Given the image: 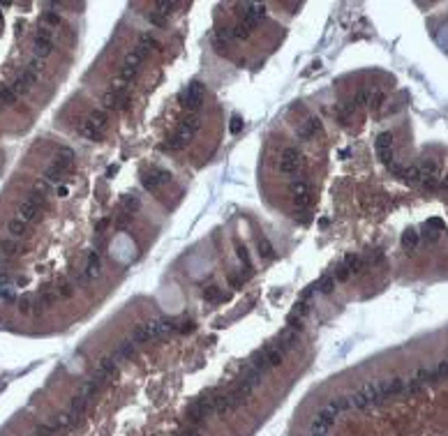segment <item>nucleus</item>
Instances as JSON below:
<instances>
[{
    "mask_svg": "<svg viewBox=\"0 0 448 436\" xmlns=\"http://www.w3.org/2000/svg\"><path fill=\"white\" fill-rule=\"evenodd\" d=\"M17 310L21 312V314H33L35 312V298H30V296H21V298H17Z\"/></svg>",
    "mask_w": 448,
    "mask_h": 436,
    "instance_id": "nucleus-24",
    "label": "nucleus"
},
{
    "mask_svg": "<svg viewBox=\"0 0 448 436\" xmlns=\"http://www.w3.org/2000/svg\"><path fill=\"white\" fill-rule=\"evenodd\" d=\"M107 127H109L107 114H104V111H93V114L79 125V134L86 136L88 141H102V136L107 134Z\"/></svg>",
    "mask_w": 448,
    "mask_h": 436,
    "instance_id": "nucleus-4",
    "label": "nucleus"
},
{
    "mask_svg": "<svg viewBox=\"0 0 448 436\" xmlns=\"http://www.w3.org/2000/svg\"><path fill=\"white\" fill-rule=\"evenodd\" d=\"M63 24V18H60V14L58 12H44L42 14V26L44 28H58V26Z\"/></svg>",
    "mask_w": 448,
    "mask_h": 436,
    "instance_id": "nucleus-28",
    "label": "nucleus"
},
{
    "mask_svg": "<svg viewBox=\"0 0 448 436\" xmlns=\"http://www.w3.org/2000/svg\"><path fill=\"white\" fill-rule=\"evenodd\" d=\"M289 194H291L296 208H300V210H307V208H310V204H312V192H310V185H307L305 180H293L291 185H289Z\"/></svg>",
    "mask_w": 448,
    "mask_h": 436,
    "instance_id": "nucleus-9",
    "label": "nucleus"
},
{
    "mask_svg": "<svg viewBox=\"0 0 448 436\" xmlns=\"http://www.w3.org/2000/svg\"><path fill=\"white\" fill-rule=\"evenodd\" d=\"M236 254H238V258L243 263H245V270H247V275H250V270H252V263H250V254H247L245 245H238V250H236Z\"/></svg>",
    "mask_w": 448,
    "mask_h": 436,
    "instance_id": "nucleus-32",
    "label": "nucleus"
},
{
    "mask_svg": "<svg viewBox=\"0 0 448 436\" xmlns=\"http://www.w3.org/2000/svg\"><path fill=\"white\" fill-rule=\"evenodd\" d=\"M37 81H40V74L30 72V70H24V72L14 78V84L10 86V88L17 92V97H24V95H28L30 90H33V86H35Z\"/></svg>",
    "mask_w": 448,
    "mask_h": 436,
    "instance_id": "nucleus-12",
    "label": "nucleus"
},
{
    "mask_svg": "<svg viewBox=\"0 0 448 436\" xmlns=\"http://www.w3.org/2000/svg\"><path fill=\"white\" fill-rule=\"evenodd\" d=\"M353 111H356V108H353V104H351V102L340 104V106L335 108V118L340 120V122H347V120L353 116Z\"/></svg>",
    "mask_w": 448,
    "mask_h": 436,
    "instance_id": "nucleus-26",
    "label": "nucleus"
},
{
    "mask_svg": "<svg viewBox=\"0 0 448 436\" xmlns=\"http://www.w3.org/2000/svg\"><path fill=\"white\" fill-rule=\"evenodd\" d=\"M0 302H3V305H12V302H17V293H14V284H12L10 270H0Z\"/></svg>",
    "mask_w": 448,
    "mask_h": 436,
    "instance_id": "nucleus-15",
    "label": "nucleus"
},
{
    "mask_svg": "<svg viewBox=\"0 0 448 436\" xmlns=\"http://www.w3.org/2000/svg\"><path fill=\"white\" fill-rule=\"evenodd\" d=\"M240 10H245L243 12V24L247 26L250 30H254L259 24H261L263 18H266V5H254V2H245V5H240Z\"/></svg>",
    "mask_w": 448,
    "mask_h": 436,
    "instance_id": "nucleus-11",
    "label": "nucleus"
},
{
    "mask_svg": "<svg viewBox=\"0 0 448 436\" xmlns=\"http://www.w3.org/2000/svg\"><path fill=\"white\" fill-rule=\"evenodd\" d=\"M280 174L284 176H293L298 174V168L303 166V152L298 150V146H287V148L282 150L280 155Z\"/></svg>",
    "mask_w": 448,
    "mask_h": 436,
    "instance_id": "nucleus-5",
    "label": "nucleus"
},
{
    "mask_svg": "<svg viewBox=\"0 0 448 436\" xmlns=\"http://www.w3.org/2000/svg\"><path fill=\"white\" fill-rule=\"evenodd\" d=\"M397 178H402L404 182H420V174H418V164H411V166H390Z\"/></svg>",
    "mask_w": 448,
    "mask_h": 436,
    "instance_id": "nucleus-17",
    "label": "nucleus"
},
{
    "mask_svg": "<svg viewBox=\"0 0 448 436\" xmlns=\"http://www.w3.org/2000/svg\"><path fill=\"white\" fill-rule=\"evenodd\" d=\"M58 194L60 196H67V187H58Z\"/></svg>",
    "mask_w": 448,
    "mask_h": 436,
    "instance_id": "nucleus-39",
    "label": "nucleus"
},
{
    "mask_svg": "<svg viewBox=\"0 0 448 436\" xmlns=\"http://www.w3.org/2000/svg\"><path fill=\"white\" fill-rule=\"evenodd\" d=\"M148 21H150L153 26H157V28L167 26V16H164L162 12H150V14H148Z\"/></svg>",
    "mask_w": 448,
    "mask_h": 436,
    "instance_id": "nucleus-33",
    "label": "nucleus"
},
{
    "mask_svg": "<svg viewBox=\"0 0 448 436\" xmlns=\"http://www.w3.org/2000/svg\"><path fill=\"white\" fill-rule=\"evenodd\" d=\"M54 32L49 28H40L37 30V35H35V42H33V54H35V58H40V60H44V58H49V56L54 54Z\"/></svg>",
    "mask_w": 448,
    "mask_h": 436,
    "instance_id": "nucleus-8",
    "label": "nucleus"
},
{
    "mask_svg": "<svg viewBox=\"0 0 448 436\" xmlns=\"http://www.w3.org/2000/svg\"><path fill=\"white\" fill-rule=\"evenodd\" d=\"M229 282H231L233 288H240V286H243V282H245V277H243V272H240V275H231V277H229Z\"/></svg>",
    "mask_w": 448,
    "mask_h": 436,
    "instance_id": "nucleus-36",
    "label": "nucleus"
},
{
    "mask_svg": "<svg viewBox=\"0 0 448 436\" xmlns=\"http://www.w3.org/2000/svg\"><path fill=\"white\" fill-rule=\"evenodd\" d=\"M240 127H243L240 118H238V116H233V118H231V132H240Z\"/></svg>",
    "mask_w": 448,
    "mask_h": 436,
    "instance_id": "nucleus-37",
    "label": "nucleus"
},
{
    "mask_svg": "<svg viewBox=\"0 0 448 436\" xmlns=\"http://www.w3.org/2000/svg\"><path fill=\"white\" fill-rule=\"evenodd\" d=\"M203 95H206L203 86L199 84V81H192L190 86H185V88L180 90L178 100H180V104H183V106H187L190 111H194V114H197L199 106L203 104Z\"/></svg>",
    "mask_w": 448,
    "mask_h": 436,
    "instance_id": "nucleus-6",
    "label": "nucleus"
},
{
    "mask_svg": "<svg viewBox=\"0 0 448 436\" xmlns=\"http://www.w3.org/2000/svg\"><path fill=\"white\" fill-rule=\"evenodd\" d=\"M321 132V120L319 118H307V120H303L298 127H296V138L298 141H310V138H314Z\"/></svg>",
    "mask_w": 448,
    "mask_h": 436,
    "instance_id": "nucleus-14",
    "label": "nucleus"
},
{
    "mask_svg": "<svg viewBox=\"0 0 448 436\" xmlns=\"http://www.w3.org/2000/svg\"><path fill=\"white\" fill-rule=\"evenodd\" d=\"M335 284H337V282H335V277H333V275H323L321 280H319L317 284H314V288H317L319 293H323V296H328V293L335 288Z\"/></svg>",
    "mask_w": 448,
    "mask_h": 436,
    "instance_id": "nucleus-23",
    "label": "nucleus"
},
{
    "mask_svg": "<svg viewBox=\"0 0 448 436\" xmlns=\"http://www.w3.org/2000/svg\"><path fill=\"white\" fill-rule=\"evenodd\" d=\"M7 231L12 233V238H19V236H24V233L28 231V222L14 217V220H10V224H7Z\"/></svg>",
    "mask_w": 448,
    "mask_h": 436,
    "instance_id": "nucleus-21",
    "label": "nucleus"
},
{
    "mask_svg": "<svg viewBox=\"0 0 448 436\" xmlns=\"http://www.w3.org/2000/svg\"><path fill=\"white\" fill-rule=\"evenodd\" d=\"M199 127H201V118H199V114L187 116V118L180 122L178 130L169 136L167 144L162 146V150H169V152H178V150H183L192 141V136L199 132Z\"/></svg>",
    "mask_w": 448,
    "mask_h": 436,
    "instance_id": "nucleus-2",
    "label": "nucleus"
},
{
    "mask_svg": "<svg viewBox=\"0 0 448 436\" xmlns=\"http://www.w3.org/2000/svg\"><path fill=\"white\" fill-rule=\"evenodd\" d=\"M416 245H418V233L413 231V228H409V231L402 236V247H404L406 252H413Z\"/></svg>",
    "mask_w": 448,
    "mask_h": 436,
    "instance_id": "nucleus-25",
    "label": "nucleus"
},
{
    "mask_svg": "<svg viewBox=\"0 0 448 436\" xmlns=\"http://www.w3.org/2000/svg\"><path fill=\"white\" fill-rule=\"evenodd\" d=\"M169 180H171V174L162 166H150L141 174V185H144V190H148V192L160 190L162 185H167Z\"/></svg>",
    "mask_w": 448,
    "mask_h": 436,
    "instance_id": "nucleus-7",
    "label": "nucleus"
},
{
    "mask_svg": "<svg viewBox=\"0 0 448 436\" xmlns=\"http://www.w3.org/2000/svg\"><path fill=\"white\" fill-rule=\"evenodd\" d=\"M44 206L37 201V198H33V196H28L26 201H21V206H19V220H24V222H33V220H37V215H40V210H42Z\"/></svg>",
    "mask_w": 448,
    "mask_h": 436,
    "instance_id": "nucleus-16",
    "label": "nucleus"
},
{
    "mask_svg": "<svg viewBox=\"0 0 448 436\" xmlns=\"http://www.w3.org/2000/svg\"><path fill=\"white\" fill-rule=\"evenodd\" d=\"M42 67H44V60H40V58H35V56H33V58H30V62L26 65V70L40 74V72H42Z\"/></svg>",
    "mask_w": 448,
    "mask_h": 436,
    "instance_id": "nucleus-34",
    "label": "nucleus"
},
{
    "mask_svg": "<svg viewBox=\"0 0 448 436\" xmlns=\"http://www.w3.org/2000/svg\"><path fill=\"white\" fill-rule=\"evenodd\" d=\"M102 275V258L97 252H88L84 263V270H81V282H93Z\"/></svg>",
    "mask_w": 448,
    "mask_h": 436,
    "instance_id": "nucleus-13",
    "label": "nucleus"
},
{
    "mask_svg": "<svg viewBox=\"0 0 448 436\" xmlns=\"http://www.w3.org/2000/svg\"><path fill=\"white\" fill-rule=\"evenodd\" d=\"M17 254H19V242H17V238H5V240H0V256L14 258Z\"/></svg>",
    "mask_w": 448,
    "mask_h": 436,
    "instance_id": "nucleus-19",
    "label": "nucleus"
},
{
    "mask_svg": "<svg viewBox=\"0 0 448 436\" xmlns=\"http://www.w3.org/2000/svg\"><path fill=\"white\" fill-rule=\"evenodd\" d=\"M250 32H252V30L247 28L243 21H238V24L231 28V40H247V37H250Z\"/></svg>",
    "mask_w": 448,
    "mask_h": 436,
    "instance_id": "nucleus-30",
    "label": "nucleus"
},
{
    "mask_svg": "<svg viewBox=\"0 0 448 436\" xmlns=\"http://www.w3.org/2000/svg\"><path fill=\"white\" fill-rule=\"evenodd\" d=\"M109 224H111V220H109V217H102V220L95 224V233H100V236H102V233L109 228Z\"/></svg>",
    "mask_w": 448,
    "mask_h": 436,
    "instance_id": "nucleus-35",
    "label": "nucleus"
},
{
    "mask_svg": "<svg viewBox=\"0 0 448 436\" xmlns=\"http://www.w3.org/2000/svg\"><path fill=\"white\" fill-rule=\"evenodd\" d=\"M257 250H259V254H261L263 258H273L275 256V247L270 245L268 238H259L257 240Z\"/></svg>",
    "mask_w": 448,
    "mask_h": 436,
    "instance_id": "nucleus-27",
    "label": "nucleus"
},
{
    "mask_svg": "<svg viewBox=\"0 0 448 436\" xmlns=\"http://www.w3.org/2000/svg\"><path fill=\"white\" fill-rule=\"evenodd\" d=\"M441 190H443V192H448V176L441 180Z\"/></svg>",
    "mask_w": 448,
    "mask_h": 436,
    "instance_id": "nucleus-38",
    "label": "nucleus"
},
{
    "mask_svg": "<svg viewBox=\"0 0 448 436\" xmlns=\"http://www.w3.org/2000/svg\"><path fill=\"white\" fill-rule=\"evenodd\" d=\"M203 300L208 302V305H215V302H220V300H224V291H222L220 286H208V288H203Z\"/></svg>",
    "mask_w": 448,
    "mask_h": 436,
    "instance_id": "nucleus-20",
    "label": "nucleus"
},
{
    "mask_svg": "<svg viewBox=\"0 0 448 436\" xmlns=\"http://www.w3.org/2000/svg\"><path fill=\"white\" fill-rule=\"evenodd\" d=\"M376 157L386 164V166H393V134L390 132H381V134H376Z\"/></svg>",
    "mask_w": 448,
    "mask_h": 436,
    "instance_id": "nucleus-10",
    "label": "nucleus"
},
{
    "mask_svg": "<svg viewBox=\"0 0 448 436\" xmlns=\"http://www.w3.org/2000/svg\"><path fill=\"white\" fill-rule=\"evenodd\" d=\"M139 210H141V196H137V194H127L125 198H123V215H137Z\"/></svg>",
    "mask_w": 448,
    "mask_h": 436,
    "instance_id": "nucleus-18",
    "label": "nucleus"
},
{
    "mask_svg": "<svg viewBox=\"0 0 448 436\" xmlns=\"http://www.w3.org/2000/svg\"><path fill=\"white\" fill-rule=\"evenodd\" d=\"M342 263H344V266L351 270V275H353V272H360V270H363V266H365V261H363V256H360V254H347V258H344Z\"/></svg>",
    "mask_w": 448,
    "mask_h": 436,
    "instance_id": "nucleus-22",
    "label": "nucleus"
},
{
    "mask_svg": "<svg viewBox=\"0 0 448 436\" xmlns=\"http://www.w3.org/2000/svg\"><path fill=\"white\" fill-rule=\"evenodd\" d=\"M72 164H74V150L72 148H60L58 152H56V157H54V162L47 166V171H44V180H47L49 185L51 182H58V180H63V176L72 168Z\"/></svg>",
    "mask_w": 448,
    "mask_h": 436,
    "instance_id": "nucleus-3",
    "label": "nucleus"
},
{
    "mask_svg": "<svg viewBox=\"0 0 448 436\" xmlns=\"http://www.w3.org/2000/svg\"><path fill=\"white\" fill-rule=\"evenodd\" d=\"M150 48H160V42H157L153 35H148V32H146V35L139 37L137 46H134L130 54H127L125 62H123V70H120V74H118V81H123V84H130L132 76L137 74L139 65H141V62L146 60V56L150 54Z\"/></svg>",
    "mask_w": 448,
    "mask_h": 436,
    "instance_id": "nucleus-1",
    "label": "nucleus"
},
{
    "mask_svg": "<svg viewBox=\"0 0 448 436\" xmlns=\"http://www.w3.org/2000/svg\"><path fill=\"white\" fill-rule=\"evenodd\" d=\"M56 293H58V298H60V300H70V298L74 296V286L70 284V282L63 280V282L58 284V286H56Z\"/></svg>",
    "mask_w": 448,
    "mask_h": 436,
    "instance_id": "nucleus-29",
    "label": "nucleus"
},
{
    "mask_svg": "<svg viewBox=\"0 0 448 436\" xmlns=\"http://www.w3.org/2000/svg\"><path fill=\"white\" fill-rule=\"evenodd\" d=\"M330 275L335 277V282H347L349 277H351V270H349L344 263H340V266H337V268H335Z\"/></svg>",
    "mask_w": 448,
    "mask_h": 436,
    "instance_id": "nucleus-31",
    "label": "nucleus"
}]
</instances>
